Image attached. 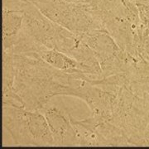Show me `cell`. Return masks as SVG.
<instances>
[{"label": "cell", "instance_id": "cell-5", "mask_svg": "<svg viewBox=\"0 0 149 149\" xmlns=\"http://www.w3.org/2000/svg\"><path fill=\"white\" fill-rule=\"evenodd\" d=\"M80 36L99 61L103 77L122 74L127 52L118 47L109 34L104 31H95L80 33Z\"/></svg>", "mask_w": 149, "mask_h": 149}, {"label": "cell", "instance_id": "cell-17", "mask_svg": "<svg viewBox=\"0 0 149 149\" xmlns=\"http://www.w3.org/2000/svg\"><path fill=\"white\" fill-rule=\"evenodd\" d=\"M133 1H134V0H133Z\"/></svg>", "mask_w": 149, "mask_h": 149}, {"label": "cell", "instance_id": "cell-9", "mask_svg": "<svg viewBox=\"0 0 149 149\" xmlns=\"http://www.w3.org/2000/svg\"><path fill=\"white\" fill-rule=\"evenodd\" d=\"M81 122L91 128L99 139L100 147H127L128 138L122 128L100 116L92 115L81 119Z\"/></svg>", "mask_w": 149, "mask_h": 149}, {"label": "cell", "instance_id": "cell-14", "mask_svg": "<svg viewBox=\"0 0 149 149\" xmlns=\"http://www.w3.org/2000/svg\"><path fill=\"white\" fill-rule=\"evenodd\" d=\"M142 22V23L146 26V27L148 28V32H149V20H144V21H141Z\"/></svg>", "mask_w": 149, "mask_h": 149}, {"label": "cell", "instance_id": "cell-11", "mask_svg": "<svg viewBox=\"0 0 149 149\" xmlns=\"http://www.w3.org/2000/svg\"><path fill=\"white\" fill-rule=\"evenodd\" d=\"M26 55H34L42 59L43 61L50 65L51 66L60 70L67 72L79 70V64L74 59L56 49L43 47L37 53H29Z\"/></svg>", "mask_w": 149, "mask_h": 149}, {"label": "cell", "instance_id": "cell-1", "mask_svg": "<svg viewBox=\"0 0 149 149\" xmlns=\"http://www.w3.org/2000/svg\"><path fill=\"white\" fill-rule=\"evenodd\" d=\"M14 91L27 109L37 111L55 96H74L86 76L80 70L67 72L56 69L34 55L14 54Z\"/></svg>", "mask_w": 149, "mask_h": 149}, {"label": "cell", "instance_id": "cell-7", "mask_svg": "<svg viewBox=\"0 0 149 149\" xmlns=\"http://www.w3.org/2000/svg\"><path fill=\"white\" fill-rule=\"evenodd\" d=\"M89 80L91 79L86 78L81 81L74 97L85 102L90 108L92 115L100 116L110 121L118 92L94 85Z\"/></svg>", "mask_w": 149, "mask_h": 149}, {"label": "cell", "instance_id": "cell-13", "mask_svg": "<svg viewBox=\"0 0 149 149\" xmlns=\"http://www.w3.org/2000/svg\"><path fill=\"white\" fill-rule=\"evenodd\" d=\"M139 11L141 21L149 20V0H134Z\"/></svg>", "mask_w": 149, "mask_h": 149}, {"label": "cell", "instance_id": "cell-16", "mask_svg": "<svg viewBox=\"0 0 149 149\" xmlns=\"http://www.w3.org/2000/svg\"><path fill=\"white\" fill-rule=\"evenodd\" d=\"M147 101H148V104H149V97L147 99Z\"/></svg>", "mask_w": 149, "mask_h": 149}, {"label": "cell", "instance_id": "cell-15", "mask_svg": "<svg viewBox=\"0 0 149 149\" xmlns=\"http://www.w3.org/2000/svg\"><path fill=\"white\" fill-rule=\"evenodd\" d=\"M62 1H65V2H69V3H79L81 0H62Z\"/></svg>", "mask_w": 149, "mask_h": 149}, {"label": "cell", "instance_id": "cell-10", "mask_svg": "<svg viewBox=\"0 0 149 149\" xmlns=\"http://www.w3.org/2000/svg\"><path fill=\"white\" fill-rule=\"evenodd\" d=\"M23 16L22 11L3 10V51L13 47L22 30Z\"/></svg>", "mask_w": 149, "mask_h": 149}, {"label": "cell", "instance_id": "cell-4", "mask_svg": "<svg viewBox=\"0 0 149 149\" xmlns=\"http://www.w3.org/2000/svg\"><path fill=\"white\" fill-rule=\"evenodd\" d=\"M51 21L74 33L104 31L102 22L85 3L62 0H30Z\"/></svg>", "mask_w": 149, "mask_h": 149}, {"label": "cell", "instance_id": "cell-8", "mask_svg": "<svg viewBox=\"0 0 149 149\" xmlns=\"http://www.w3.org/2000/svg\"><path fill=\"white\" fill-rule=\"evenodd\" d=\"M47 121L56 147L77 146L75 131L70 120V113L63 108L52 104L50 102L42 109Z\"/></svg>", "mask_w": 149, "mask_h": 149}, {"label": "cell", "instance_id": "cell-12", "mask_svg": "<svg viewBox=\"0 0 149 149\" xmlns=\"http://www.w3.org/2000/svg\"><path fill=\"white\" fill-rule=\"evenodd\" d=\"M15 67L13 50L3 51V95L14 91Z\"/></svg>", "mask_w": 149, "mask_h": 149}, {"label": "cell", "instance_id": "cell-6", "mask_svg": "<svg viewBox=\"0 0 149 149\" xmlns=\"http://www.w3.org/2000/svg\"><path fill=\"white\" fill-rule=\"evenodd\" d=\"M22 31L49 49H54L56 23L51 21L29 1L23 9Z\"/></svg>", "mask_w": 149, "mask_h": 149}, {"label": "cell", "instance_id": "cell-3", "mask_svg": "<svg viewBox=\"0 0 149 149\" xmlns=\"http://www.w3.org/2000/svg\"><path fill=\"white\" fill-rule=\"evenodd\" d=\"M3 126L17 146L54 147V139L42 113L3 104Z\"/></svg>", "mask_w": 149, "mask_h": 149}, {"label": "cell", "instance_id": "cell-2", "mask_svg": "<svg viewBox=\"0 0 149 149\" xmlns=\"http://www.w3.org/2000/svg\"><path fill=\"white\" fill-rule=\"evenodd\" d=\"M122 128L129 146H149V106L126 86L118 91L111 120Z\"/></svg>", "mask_w": 149, "mask_h": 149}]
</instances>
